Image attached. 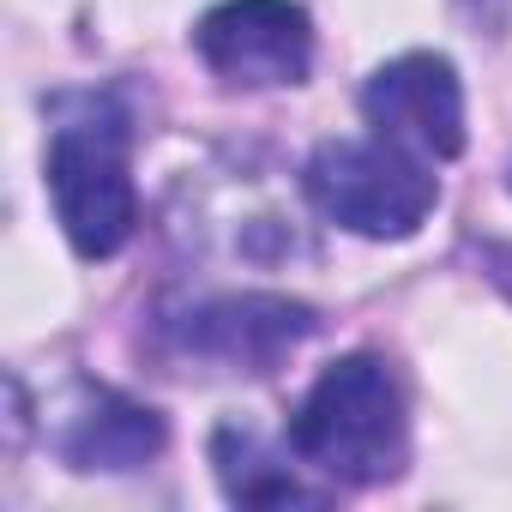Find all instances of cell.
I'll return each mask as SVG.
<instances>
[{
  "label": "cell",
  "mask_w": 512,
  "mask_h": 512,
  "mask_svg": "<svg viewBox=\"0 0 512 512\" xmlns=\"http://www.w3.org/2000/svg\"><path fill=\"white\" fill-rule=\"evenodd\" d=\"M290 452L344 488H374L404 476L410 422H404V392L392 368L368 350L332 362L308 386L302 410L290 416Z\"/></svg>",
  "instance_id": "6da1fadb"
},
{
  "label": "cell",
  "mask_w": 512,
  "mask_h": 512,
  "mask_svg": "<svg viewBox=\"0 0 512 512\" xmlns=\"http://www.w3.org/2000/svg\"><path fill=\"white\" fill-rule=\"evenodd\" d=\"M302 187L326 223L368 235V241L416 235L440 199V181L428 175V163L380 133L374 139H326L308 157Z\"/></svg>",
  "instance_id": "7a4b0ae2"
},
{
  "label": "cell",
  "mask_w": 512,
  "mask_h": 512,
  "mask_svg": "<svg viewBox=\"0 0 512 512\" xmlns=\"http://www.w3.org/2000/svg\"><path fill=\"white\" fill-rule=\"evenodd\" d=\"M43 175H49V199L73 253L109 260V253L127 247L139 223V193H133V163H127V121L115 109L91 103V115L61 121L49 139Z\"/></svg>",
  "instance_id": "3957f363"
},
{
  "label": "cell",
  "mask_w": 512,
  "mask_h": 512,
  "mask_svg": "<svg viewBox=\"0 0 512 512\" xmlns=\"http://www.w3.org/2000/svg\"><path fill=\"white\" fill-rule=\"evenodd\" d=\"M199 61L241 91L302 85L314 67V25L296 0H223L193 31Z\"/></svg>",
  "instance_id": "277c9868"
},
{
  "label": "cell",
  "mask_w": 512,
  "mask_h": 512,
  "mask_svg": "<svg viewBox=\"0 0 512 512\" xmlns=\"http://www.w3.org/2000/svg\"><path fill=\"white\" fill-rule=\"evenodd\" d=\"M320 332V314L308 302L290 296H211L187 314L169 320V344L181 356L235 368V374H266L278 368L296 344H308Z\"/></svg>",
  "instance_id": "5b68a950"
},
{
  "label": "cell",
  "mask_w": 512,
  "mask_h": 512,
  "mask_svg": "<svg viewBox=\"0 0 512 512\" xmlns=\"http://www.w3.org/2000/svg\"><path fill=\"white\" fill-rule=\"evenodd\" d=\"M362 115L380 139L416 151V157H458L464 151V85L446 55H398L362 85Z\"/></svg>",
  "instance_id": "8992f818"
},
{
  "label": "cell",
  "mask_w": 512,
  "mask_h": 512,
  "mask_svg": "<svg viewBox=\"0 0 512 512\" xmlns=\"http://www.w3.org/2000/svg\"><path fill=\"white\" fill-rule=\"evenodd\" d=\"M43 434L73 470H139L163 452V416L97 380H73L67 392H55Z\"/></svg>",
  "instance_id": "52a82bcc"
},
{
  "label": "cell",
  "mask_w": 512,
  "mask_h": 512,
  "mask_svg": "<svg viewBox=\"0 0 512 512\" xmlns=\"http://www.w3.org/2000/svg\"><path fill=\"white\" fill-rule=\"evenodd\" d=\"M211 464H217L223 494L241 500V506H314L320 500L314 488H302V476L284 458H272L260 440L241 434V428H223L211 440Z\"/></svg>",
  "instance_id": "ba28073f"
},
{
  "label": "cell",
  "mask_w": 512,
  "mask_h": 512,
  "mask_svg": "<svg viewBox=\"0 0 512 512\" xmlns=\"http://www.w3.org/2000/svg\"><path fill=\"white\" fill-rule=\"evenodd\" d=\"M482 266H488V278L512 296V247H488V253H482Z\"/></svg>",
  "instance_id": "9c48e42d"
},
{
  "label": "cell",
  "mask_w": 512,
  "mask_h": 512,
  "mask_svg": "<svg viewBox=\"0 0 512 512\" xmlns=\"http://www.w3.org/2000/svg\"><path fill=\"white\" fill-rule=\"evenodd\" d=\"M506 181H512V175H506Z\"/></svg>",
  "instance_id": "30bf717a"
}]
</instances>
